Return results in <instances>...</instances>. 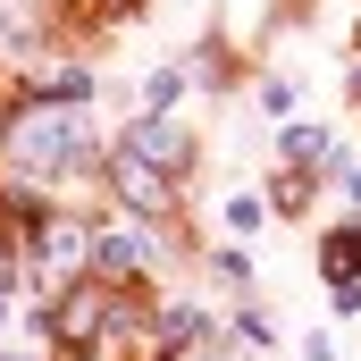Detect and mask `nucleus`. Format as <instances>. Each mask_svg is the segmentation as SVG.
<instances>
[{
	"instance_id": "1",
	"label": "nucleus",
	"mask_w": 361,
	"mask_h": 361,
	"mask_svg": "<svg viewBox=\"0 0 361 361\" xmlns=\"http://www.w3.org/2000/svg\"><path fill=\"white\" fill-rule=\"evenodd\" d=\"M0 160H8L17 185H42L76 160H92V118L85 109H17L8 135H0Z\"/></svg>"
},
{
	"instance_id": "2",
	"label": "nucleus",
	"mask_w": 361,
	"mask_h": 361,
	"mask_svg": "<svg viewBox=\"0 0 361 361\" xmlns=\"http://www.w3.org/2000/svg\"><path fill=\"white\" fill-rule=\"evenodd\" d=\"M135 319H143V311H135V302H118L101 277H76V286L59 294V311H51V336H59L68 353H92L109 328H135Z\"/></svg>"
},
{
	"instance_id": "3",
	"label": "nucleus",
	"mask_w": 361,
	"mask_h": 361,
	"mask_svg": "<svg viewBox=\"0 0 361 361\" xmlns=\"http://www.w3.org/2000/svg\"><path fill=\"white\" fill-rule=\"evenodd\" d=\"M101 169H109V193L126 202V219H169V210H177V177H160L152 160H135V152H109Z\"/></svg>"
},
{
	"instance_id": "4",
	"label": "nucleus",
	"mask_w": 361,
	"mask_h": 361,
	"mask_svg": "<svg viewBox=\"0 0 361 361\" xmlns=\"http://www.w3.org/2000/svg\"><path fill=\"white\" fill-rule=\"evenodd\" d=\"M152 261H160V244L143 235V219H135V227H92V261L85 269L101 277V286H126V277H143Z\"/></svg>"
},
{
	"instance_id": "5",
	"label": "nucleus",
	"mask_w": 361,
	"mask_h": 361,
	"mask_svg": "<svg viewBox=\"0 0 361 361\" xmlns=\"http://www.w3.org/2000/svg\"><path fill=\"white\" fill-rule=\"evenodd\" d=\"M118 152H135V160H152L160 177H185V169H193V135H185L177 118H160V109H143V118L126 126V143H118Z\"/></svg>"
},
{
	"instance_id": "6",
	"label": "nucleus",
	"mask_w": 361,
	"mask_h": 361,
	"mask_svg": "<svg viewBox=\"0 0 361 361\" xmlns=\"http://www.w3.org/2000/svg\"><path fill=\"white\" fill-rule=\"evenodd\" d=\"M85 261H92V227L42 210V219H34V269H42V277H76Z\"/></svg>"
},
{
	"instance_id": "7",
	"label": "nucleus",
	"mask_w": 361,
	"mask_h": 361,
	"mask_svg": "<svg viewBox=\"0 0 361 361\" xmlns=\"http://www.w3.org/2000/svg\"><path fill=\"white\" fill-rule=\"evenodd\" d=\"M202 336H210V319H202L193 302H177V311H160V319H152V345H160V361H177L185 345H202Z\"/></svg>"
},
{
	"instance_id": "8",
	"label": "nucleus",
	"mask_w": 361,
	"mask_h": 361,
	"mask_svg": "<svg viewBox=\"0 0 361 361\" xmlns=\"http://www.w3.org/2000/svg\"><path fill=\"white\" fill-rule=\"evenodd\" d=\"M277 160L302 177V169H319V160H328V135H319V126H277Z\"/></svg>"
},
{
	"instance_id": "9",
	"label": "nucleus",
	"mask_w": 361,
	"mask_h": 361,
	"mask_svg": "<svg viewBox=\"0 0 361 361\" xmlns=\"http://www.w3.org/2000/svg\"><path fill=\"white\" fill-rule=\"evenodd\" d=\"M319 252H328V277H336V286H345V277L361 269V219H353V227H336V235H328V244H319Z\"/></svg>"
},
{
	"instance_id": "10",
	"label": "nucleus",
	"mask_w": 361,
	"mask_h": 361,
	"mask_svg": "<svg viewBox=\"0 0 361 361\" xmlns=\"http://www.w3.org/2000/svg\"><path fill=\"white\" fill-rule=\"evenodd\" d=\"M177 92H185V68H152V85H143V109H177Z\"/></svg>"
},
{
	"instance_id": "11",
	"label": "nucleus",
	"mask_w": 361,
	"mask_h": 361,
	"mask_svg": "<svg viewBox=\"0 0 361 361\" xmlns=\"http://www.w3.org/2000/svg\"><path fill=\"white\" fill-rule=\"evenodd\" d=\"M302 202H311V177H294V169H286L277 193H269V210H302Z\"/></svg>"
},
{
	"instance_id": "12",
	"label": "nucleus",
	"mask_w": 361,
	"mask_h": 361,
	"mask_svg": "<svg viewBox=\"0 0 361 361\" xmlns=\"http://www.w3.org/2000/svg\"><path fill=\"white\" fill-rule=\"evenodd\" d=\"M235 336H244V345H269L277 328H269V311H235Z\"/></svg>"
},
{
	"instance_id": "13",
	"label": "nucleus",
	"mask_w": 361,
	"mask_h": 361,
	"mask_svg": "<svg viewBox=\"0 0 361 361\" xmlns=\"http://www.w3.org/2000/svg\"><path fill=\"white\" fill-rule=\"evenodd\" d=\"M345 193H353V202H361V169H353V177H345Z\"/></svg>"
},
{
	"instance_id": "14",
	"label": "nucleus",
	"mask_w": 361,
	"mask_h": 361,
	"mask_svg": "<svg viewBox=\"0 0 361 361\" xmlns=\"http://www.w3.org/2000/svg\"><path fill=\"white\" fill-rule=\"evenodd\" d=\"M353 101H361V68H353Z\"/></svg>"
},
{
	"instance_id": "15",
	"label": "nucleus",
	"mask_w": 361,
	"mask_h": 361,
	"mask_svg": "<svg viewBox=\"0 0 361 361\" xmlns=\"http://www.w3.org/2000/svg\"><path fill=\"white\" fill-rule=\"evenodd\" d=\"M0 319H8V311H0Z\"/></svg>"
}]
</instances>
